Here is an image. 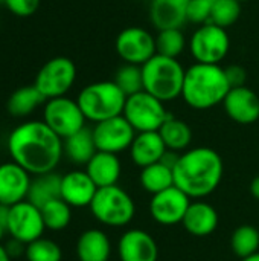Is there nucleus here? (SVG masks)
<instances>
[{"mask_svg": "<svg viewBox=\"0 0 259 261\" xmlns=\"http://www.w3.org/2000/svg\"><path fill=\"white\" fill-rule=\"evenodd\" d=\"M6 145L12 162L34 176L55 171L64 154L63 139L44 121L17 125L9 133Z\"/></svg>", "mask_w": 259, "mask_h": 261, "instance_id": "1", "label": "nucleus"}, {"mask_svg": "<svg viewBox=\"0 0 259 261\" xmlns=\"http://www.w3.org/2000/svg\"><path fill=\"white\" fill-rule=\"evenodd\" d=\"M223 159L209 147H197L180 154L174 167V185L189 199L212 194L223 179Z\"/></svg>", "mask_w": 259, "mask_h": 261, "instance_id": "2", "label": "nucleus"}, {"mask_svg": "<svg viewBox=\"0 0 259 261\" xmlns=\"http://www.w3.org/2000/svg\"><path fill=\"white\" fill-rule=\"evenodd\" d=\"M231 89L224 67L194 63L186 69L182 98L194 110H209L223 104Z\"/></svg>", "mask_w": 259, "mask_h": 261, "instance_id": "3", "label": "nucleus"}, {"mask_svg": "<svg viewBox=\"0 0 259 261\" xmlns=\"http://www.w3.org/2000/svg\"><path fill=\"white\" fill-rule=\"evenodd\" d=\"M186 69L179 58H169L156 54L142 66L143 90L160 99L169 102L182 96Z\"/></svg>", "mask_w": 259, "mask_h": 261, "instance_id": "4", "label": "nucleus"}, {"mask_svg": "<svg viewBox=\"0 0 259 261\" xmlns=\"http://www.w3.org/2000/svg\"><path fill=\"white\" fill-rule=\"evenodd\" d=\"M87 121L95 124L121 116L127 95L114 81H96L85 86L76 98Z\"/></svg>", "mask_w": 259, "mask_h": 261, "instance_id": "5", "label": "nucleus"}, {"mask_svg": "<svg viewBox=\"0 0 259 261\" xmlns=\"http://www.w3.org/2000/svg\"><path fill=\"white\" fill-rule=\"evenodd\" d=\"M89 208L98 222L113 228L128 225L136 214L134 200L118 185L98 188Z\"/></svg>", "mask_w": 259, "mask_h": 261, "instance_id": "6", "label": "nucleus"}, {"mask_svg": "<svg viewBox=\"0 0 259 261\" xmlns=\"http://www.w3.org/2000/svg\"><path fill=\"white\" fill-rule=\"evenodd\" d=\"M188 49L195 63L221 64L231 50V37L227 29L211 21L197 26L188 41Z\"/></svg>", "mask_w": 259, "mask_h": 261, "instance_id": "7", "label": "nucleus"}, {"mask_svg": "<svg viewBox=\"0 0 259 261\" xmlns=\"http://www.w3.org/2000/svg\"><path fill=\"white\" fill-rule=\"evenodd\" d=\"M122 115L131 124L136 133H143L159 132L171 113L166 110L165 102L142 90L127 96Z\"/></svg>", "mask_w": 259, "mask_h": 261, "instance_id": "8", "label": "nucleus"}, {"mask_svg": "<svg viewBox=\"0 0 259 261\" xmlns=\"http://www.w3.org/2000/svg\"><path fill=\"white\" fill-rule=\"evenodd\" d=\"M76 80V66L67 57H55L46 61L35 76L34 86L46 99L66 96Z\"/></svg>", "mask_w": 259, "mask_h": 261, "instance_id": "9", "label": "nucleus"}, {"mask_svg": "<svg viewBox=\"0 0 259 261\" xmlns=\"http://www.w3.org/2000/svg\"><path fill=\"white\" fill-rule=\"evenodd\" d=\"M43 121L61 139H66L85 127V116L76 99L67 96L47 99L43 110Z\"/></svg>", "mask_w": 259, "mask_h": 261, "instance_id": "10", "label": "nucleus"}, {"mask_svg": "<svg viewBox=\"0 0 259 261\" xmlns=\"http://www.w3.org/2000/svg\"><path fill=\"white\" fill-rule=\"evenodd\" d=\"M114 49L119 58L127 64L143 66L156 54V35L140 26L122 29L114 41Z\"/></svg>", "mask_w": 259, "mask_h": 261, "instance_id": "11", "label": "nucleus"}, {"mask_svg": "<svg viewBox=\"0 0 259 261\" xmlns=\"http://www.w3.org/2000/svg\"><path fill=\"white\" fill-rule=\"evenodd\" d=\"M46 229L41 210L32 205L27 200H23L14 206H9V220H8V234L21 242L23 245H29L43 237Z\"/></svg>", "mask_w": 259, "mask_h": 261, "instance_id": "12", "label": "nucleus"}, {"mask_svg": "<svg viewBox=\"0 0 259 261\" xmlns=\"http://www.w3.org/2000/svg\"><path fill=\"white\" fill-rule=\"evenodd\" d=\"M92 130L98 151L113 154H119L124 150H130L137 135L131 124L124 118V115L98 122Z\"/></svg>", "mask_w": 259, "mask_h": 261, "instance_id": "13", "label": "nucleus"}, {"mask_svg": "<svg viewBox=\"0 0 259 261\" xmlns=\"http://www.w3.org/2000/svg\"><path fill=\"white\" fill-rule=\"evenodd\" d=\"M189 205L191 199L174 185L153 196L150 202V213L159 225L172 226L183 222Z\"/></svg>", "mask_w": 259, "mask_h": 261, "instance_id": "14", "label": "nucleus"}, {"mask_svg": "<svg viewBox=\"0 0 259 261\" xmlns=\"http://www.w3.org/2000/svg\"><path fill=\"white\" fill-rule=\"evenodd\" d=\"M32 177L23 167L15 162L0 165V203L14 206L27 199Z\"/></svg>", "mask_w": 259, "mask_h": 261, "instance_id": "15", "label": "nucleus"}, {"mask_svg": "<svg viewBox=\"0 0 259 261\" xmlns=\"http://www.w3.org/2000/svg\"><path fill=\"white\" fill-rule=\"evenodd\" d=\"M223 107L237 124L250 125L259 119V96L247 86L232 87L223 101Z\"/></svg>", "mask_w": 259, "mask_h": 261, "instance_id": "16", "label": "nucleus"}, {"mask_svg": "<svg viewBox=\"0 0 259 261\" xmlns=\"http://www.w3.org/2000/svg\"><path fill=\"white\" fill-rule=\"evenodd\" d=\"M121 261H157L159 248L151 234L142 229H130L118 243Z\"/></svg>", "mask_w": 259, "mask_h": 261, "instance_id": "17", "label": "nucleus"}, {"mask_svg": "<svg viewBox=\"0 0 259 261\" xmlns=\"http://www.w3.org/2000/svg\"><path fill=\"white\" fill-rule=\"evenodd\" d=\"M98 187L90 179L87 171L75 170L61 177V199L75 208L90 206Z\"/></svg>", "mask_w": 259, "mask_h": 261, "instance_id": "18", "label": "nucleus"}, {"mask_svg": "<svg viewBox=\"0 0 259 261\" xmlns=\"http://www.w3.org/2000/svg\"><path fill=\"white\" fill-rule=\"evenodd\" d=\"M189 0H151L150 20L157 31L163 29H182L188 21Z\"/></svg>", "mask_w": 259, "mask_h": 261, "instance_id": "19", "label": "nucleus"}, {"mask_svg": "<svg viewBox=\"0 0 259 261\" xmlns=\"http://www.w3.org/2000/svg\"><path fill=\"white\" fill-rule=\"evenodd\" d=\"M166 150L168 148L159 132H143L136 135L130 147V156L137 167L145 168L160 162Z\"/></svg>", "mask_w": 259, "mask_h": 261, "instance_id": "20", "label": "nucleus"}, {"mask_svg": "<svg viewBox=\"0 0 259 261\" xmlns=\"http://www.w3.org/2000/svg\"><path fill=\"white\" fill-rule=\"evenodd\" d=\"M85 171L98 188H105L118 185L122 167L118 154L96 151V154L85 165Z\"/></svg>", "mask_w": 259, "mask_h": 261, "instance_id": "21", "label": "nucleus"}, {"mask_svg": "<svg viewBox=\"0 0 259 261\" xmlns=\"http://www.w3.org/2000/svg\"><path fill=\"white\" fill-rule=\"evenodd\" d=\"M185 229L195 237H206L218 226V213L206 202H191L182 222Z\"/></svg>", "mask_w": 259, "mask_h": 261, "instance_id": "22", "label": "nucleus"}, {"mask_svg": "<svg viewBox=\"0 0 259 261\" xmlns=\"http://www.w3.org/2000/svg\"><path fill=\"white\" fill-rule=\"evenodd\" d=\"M111 243L101 229L84 231L76 242V255L79 261H108Z\"/></svg>", "mask_w": 259, "mask_h": 261, "instance_id": "23", "label": "nucleus"}, {"mask_svg": "<svg viewBox=\"0 0 259 261\" xmlns=\"http://www.w3.org/2000/svg\"><path fill=\"white\" fill-rule=\"evenodd\" d=\"M63 148H64V154L70 162L76 165H87L89 161L98 151L93 139V130L84 127L75 135L63 139Z\"/></svg>", "mask_w": 259, "mask_h": 261, "instance_id": "24", "label": "nucleus"}, {"mask_svg": "<svg viewBox=\"0 0 259 261\" xmlns=\"http://www.w3.org/2000/svg\"><path fill=\"white\" fill-rule=\"evenodd\" d=\"M61 177L63 176L56 174L55 171L35 176L31 182L26 200L37 208H43L46 203L61 199Z\"/></svg>", "mask_w": 259, "mask_h": 261, "instance_id": "25", "label": "nucleus"}, {"mask_svg": "<svg viewBox=\"0 0 259 261\" xmlns=\"http://www.w3.org/2000/svg\"><path fill=\"white\" fill-rule=\"evenodd\" d=\"M159 133H160L166 148L172 150V151H177V153L186 150L189 147L191 141H192L191 127L185 121H182V119H179V118H176L172 115L168 116V119L160 127Z\"/></svg>", "mask_w": 259, "mask_h": 261, "instance_id": "26", "label": "nucleus"}, {"mask_svg": "<svg viewBox=\"0 0 259 261\" xmlns=\"http://www.w3.org/2000/svg\"><path fill=\"white\" fill-rule=\"evenodd\" d=\"M44 101H47L41 92L32 84L17 89L8 99V112L15 118H24L31 115L38 106H41Z\"/></svg>", "mask_w": 259, "mask_h": 261, "instance_id": "27", "label": "nucleus"}, {"mask_svg": "<svg viewBox=\"0 0 259 261\" xmlns=\"http://www.w3.org/2000/svg\"><path fill=\"white\" fill-rule=\"evenodd\" d=\"M140 185L147 193L154 196L174 187V173L162 162L148 165L140 171Z\"/></svg>", "mask_w": 259, "mask_h": 261, "instance_id": "28", "label": "nucleus"}, {"mask_svg": "<svg viewBox=\"0 0 259 261\" xmlns=\"http://www.w3.org/2000/svg\"><path fill=\"white\" fill-rule=\"evenodd\" d=\"M231 248L240 258H247L259 252V231L252 225L238 226L231 237Z\"/></svg>", "mask_w": 259, "mask_h": 261, "instance_id": "29", "label": "nucleus"}, {"mask_svg": "<svg viewBox=\"0 0 259 261\" xmlns=\"http://www.w3.org/2000/svg\"><path fill=\"white\" fill-rule=\"evenodd\" d=\"M72 206L66 203L63 199H55L46 203L41 210V216L46 225V229L50 231H63L69 226L72 220Z\"/></svg>", "mask_w": 259, "mask_h": 261, "instance_id": "30", "label": "nucleus"}, {"mask_svg": "<svg viewBox=\"0 0 259 261\" xmlns=\"http://www.w3.org/2000/svg\"><path fill=\"white\" fill-rule=\"evenodd\" d=\"M188 46L186 37L182 29H163L157 31L156 49L159 55L179 58Z\"/></svg>", "mask_w": 259, "mask_h": 261, "instance_id": "31", "label": "nucleus"}, {"mask_svg": "<svg viewBox=\"0 0 259 261\" xmlns=\"http://www.w3.org/2000/svg\"><path fill=\"white\" fill-rule=\"evenodd\" d=\"M118 87L127 95H134L137 92L143 90V75H142V66L127 64L124 63L114 73L113 80Z\"/></svg>", "mask_w": 259, "mask_h": 261, "instance_id": "32", "label": "nucleus"}, {"mask_svg": "<svg viewBox=\"0 0 259 261\" xmlns=\"http://www.w3.org/2000/svg\"><path fill=\"white\" fill-rule=\"evenodd\" d=\"M240 15L241 3L238 0H215L209 21L227 29L238 21Z\"/></svg>", "mask_w": 259, "mask_h": 261, "instance_id": "33", "label": "nucleus"}, {"mask_svg": "<svg viewBox=\"0 0 259 261\" xmlns=\"http://www.w3.org/2000/svg\"><path fill=\"white\" fill-rule=\"evenodd\" d=\"M24 255L27 261H61L63 258L61 248L55 242L43 237L26 245Z\"/></svg>", "mask_w": 259, "mask_h": 261, "instance_id": "34", "label": "nucleus"}, {"mask_svg": "<svg viewBox=\"0 0 259 261\" xmlns=\"http://www.w3.org/2000/svg\"><path fill=\"white\" fill-rule=\"evenodd\" d=\"M215 0H189L186 17L189 23L205 24L211 20V12L214 8Z\"/></svg>", "mask_w": 259, "mask_h": 261, "instance_id": "35", "label": "nucleus"}, {"mask_svg": "<svg viewBox=\"0 0 259 261\" xmlns=\"http://www.w3.org/2000/svg\"><path fill=\"white\" fill-rule=\"evenodd\" d=\"M5 6L17 17H29L38 9L40 0H5Z\"/></svg>", "mask_w": 259, "mask_h": 261, "instance_id": "36", "label": "nucleus"}, {"mask_svg": "<svg viewBox=\"0 0 259 261\" xmlns=\"http://www.w3.org/2000/svg\"><path fill=\"white\" fill-rule=\"evenodd\" d=\"M226 72V78L231 84V87H241L246 86L247 81V70L240 66V64H231L227 67H224Z\"/></svg>", "mask_w": 259, "mask_h": 261, "instance_id": "37", "label": "nucleus"}, {"mask_svg": "<svg viewBox=\"0 0 259 261\" xmlns=\"http://www.w3.org/2000/svg\"><path fill=\"white\" fill-rule=\"evenodd\" d=\"M5 249L8 251L9 257L12 258V257H18L20 254H23V252L26 251V245H24V248H23V243H21V242H18V240H15V239H11V240L5 245Z\"/></svg>", "mask_w": 259, "mask_h": 261, "instance_id": "38", "label": "nucleus"}, {"mask_svg": "<svg viewBox=\"0 0 259 261\" xmlns=\"http://www.w3.org/2000/svg\"><path fill=\"white\" fill-rule=\"evenodd\" d=\"M8 220H9V206L0 205V225L8 229Z\"/></svg>", "mask_w": 259, "mask_h": 261, "instance_id": "39", "label": "nucleus"}, {"mask_svg": "<svg viewBox=\"0 0 259 261\" xmlns=\"http://www.w3.org/2000/svg\"><path fill=\"white\" fill-rule=\"evenodd\" d=\"M250 193L256 200H259V174L253 177V180L250 184Z\"/></svg>", "mask_w": 259, "mask_h": 261, "instance_id": "40", "label": "nucleus"}, {"mask_svg": "<svg viewBox=\"0 0 259 261\" xmlns=\"http://www.w3.org/2000/svg\"><path fill=\"white\" fill-rule=\"evenodd\" d=\"M0 261H11V257L8 254V251L5 249V246L0 243Z\"/></svg>", "mask_w": 259, "mask_h": 261, "instance_id": "41", "label": "nucleus"}, {"mask_svg": "<svg viewBox=\"0 0 259 261\" xmlns=\"http://www.w3.org/2000/svg\"><path fill=\"white\" fill-rule=\"evenodd\" d=\"M243 261H259V252L250 255V257H247V258H243Z\"/></svg>", "mask_w": 259, "mask_h": 261, "instance_id": "42", "label": "nucleus"}, {"mask_svg": "<svg viewBox=\"0 0 259 261\" xmlns=\"http://www.w3.org/2000/svg\"><path fill=\"white\" fill-rule=\"evenodd\" d=\"M5 234H8V229H6L5 226H2V225H0V242L3 240V237H5Z\"/></svg>", "mask_w": 259, "mask_h": 261, "instance_id": "43", "label": "nucleus"}, {"mask_svg": "<svg viewBox=\"0 0 259 261\" xmlns=\"http://www.w3.org/2000/svg\"><path fill=\"white\" fill-rule=\"evenodd\" d=\"M240 3H244V2H250V0H238Z\"/></svg>", "mask_w": 259, "mask_h": 261, "instance_id": "44", "label": "nucleus"}, {"mask_svg": "<svg viewBox=\"0 0 259 261\" xmlns=\"http://www.w3.org/2000/svg\"><path fill=\"white\" fill-rule=\"evenodd\" d=\"M0 3H3V5H5V0H0Z\"/></svg>", "mask_w": 259, "mask_h": 261, "instance_id": "45", "label": "nucleus"}, {"mask_svg": "<svg viewBox=\"0 0 259 261\" xmlns=\"http://www.w3.org/2000/svg\"><path fill=\"white\" fill-rule=\"evenodd\" d=\"M0 205H2V203H0Z\"/></svg>", "mask_w": 259, "mask_h": 261, "instance_id": "46", "label": "nucleus"}]
</instances>
